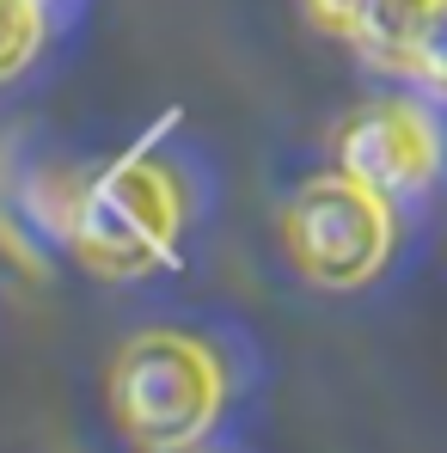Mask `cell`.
<instances>
[{"mask_svg":"<svg viewBox=\"0 0 447 453\" xmlns=\"http://www.w3.org/2000/svg\"><path fill=\"white\" fill-rule=\"evenodd\" d=\"M178 233V190L148 159H123L74 190L68 239L98 276H142L172 251Z\"/></svg>","mask_w":447,"mask_h":453,"instance_id":"2","label":"cell"},{"mask_svg":"<svg viewBox=\"0 0 447 453\" xmlns=\"http://www.w3.org/2000/svg\"><path fill=\"white\" fill-rule=\"evenodd\" d=\"M306 12H312L325 31H343V37H350V31H356V19L368 12V0H306Z\"/></svg>","mask_w":447,"mask_h":453,"instance_id":"8","label":"cell"},{"mask_svg":"<svg viewBox=\"0 0 447 453\" xmlns=\"http://www.w3.org/2000/svg\"><path fill=\"white\" fill-rule=\"evenodd\" d=\"M31 6H37V0H31Z\"/></svg>","mask_w":447,"mask_h":453,"instance_id":"10","label":"cell"},{"mask_svg":"<svg viewBox=\"0 0 447 453\" xmlns=\"http://www.w3.org/2000/svg\"><path fill=\"white\" fill-rule=\"evenodd\" d=\"M111 404H117V423L142 448L178 453L221 411V362L203 343L172 331L135 337L111 368Z\"/></svg>","mask_w":447,"mask_h":453,"instance_id":"1","label":"cell"},{"mask_svg":"<svg viewBox=\"0 0 447 453\" xmlns=\"http://www.w3.org/2000/svg\"><path fill=\"white\" fill-rule=\"evenodd\" d=\"M31 50H37V12H31V0H0V80L19 74Z\"/></svg>","mask_w":447,"mask_h":453,"instance_id":"7","label":"cell"},{"mask_svg":"<svg viewBox=\"0 0 447 453\" xmlns=\"http://www.w3.org/2000/svg\"><path fill=\"white\" fill-rule=\"evenodd\" d=\"M289 245L312 282L356 288L386 264L392 215L356 178H312L289 203Z\"/></svg>","mask_w":447,"mask_h":453,"instance_id":"3","label":"cell"},{"mask_svg":"<svg viewBox=\"0 0 447 453\" xmlns=\"http://www.w3.org/2000/svg\"><path fill=\"white\" fill-rule=\"evenodd\" d=\"M429 0H368V12L356 19V43L368 50L374 62L386 68H411V43H417V25H423Z\"/></svg>","mask_w":447,"mask_h":453,"instance_id":"5","label":"cell"},{"mask_svg":"<svg viewBox=\"0 0 447 453\" xmlns=\"http://www.w3.org/2000/svg\"><path fill=\"white\" fill-rule=\"evenodd\" d=\"M178 453H190V448H178Z\"/></svg>","mask_w":447,"mask_h":453,"instance_id":"9","label":"cell"},{"mask_svg":"<svg viewBox=\"0 0 447 453\" xmlns=\"http://www.w3.org/2000/svg\"><path fill=\"white\" fill-rule=\"evenodd\" d=\"M337 165H343V178H356L380 203L411 196L435 172V129L417 104H398V98L362 104L337 135Z\"/></svg>","mask_w":447,"mask_h":453,"instance_id":"4","label":"cell"},{"mask_svg":"<svg viewBox=\"0 0 447 453\" xmlns=\"http://www.w3.org/2000/svg\"><path fill=\"white\" fill-rule=\"evenodd\" d=\"M411 74H423L429 86H442V92H447V0H429V12H423V25H417Z\"/></svg>","mask_w":447,"mask_h":453,"instance_id":"6","label":"cell"}]
</instances>
